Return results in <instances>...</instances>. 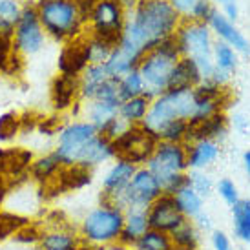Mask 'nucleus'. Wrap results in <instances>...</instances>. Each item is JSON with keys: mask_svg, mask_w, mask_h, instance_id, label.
Returning a JSON list of instances; mask_svg holds the SVG:
<instances>
[{"mask_svg": "<svg viewBox=\"0 0 250 250\" xmlns=\"http://www.w3.org/2000/svg\"><path fill=\"white\" fill-rule=\"evenodd\" d=\"M117 53L137 68L141 59L161 41L175 35L183 17L170 0H137L128 11Z\"/></svg>", "mask_w": 250, "mask_h": 250, "instance_id": "obj_1", "label": "nucleus"}, {"mask_svg": "<svg viewBox=\"0 0 250 250\" xmlns=\"http://www.w3.org/2000/svg\"><path fill=\"white\" fill-rule=\"evenodd\" d=\"M175 121H197V101H195L194 88L192 90H168L159 97L152 99L150 110L146 113L141 126L159 141L161 132Z\"/></svg>", "mask_w": 250, "mask_h": 250, "instance_id": "obj_2", "label": "nucleus"}, {"mask_svg": "<svg viewBox=\"0 0 250 250\" xmlns=\"http://www.w3.org/2000/svg\"><path fill=\"white\" fill-rule=\"evenodd\" d=\"M145 167L159 181L163 194L175 195L181 188L190 185L188 152L185 143L157 141L152 157Z\"/></svg>", "mask_w": 250, "mask_h": 250, "instance_id": "obj_3", "label": "nucleus"}, {"mask_svg": "<svg viewBox=\"0 0 250 250\" xmlns=\"http://www.w3.org/2000/svg\"><path fill=\"white\" fill-rule=\"evenodd\" d=\"M125 225V210L119 208L115 203L101 199L97 207L84 215L79 227L77 236L83 243L93 245L99 249H108L119 243V237Z\"/></svg>", "mask_w": 250, "mask_h": 250, "instance_id": "obj_4", "label": "nucleus"}, {"mask_svg": "<svg viewBox=\"0 0 250 250\" xmlns=\"http://www.w3.org/2000/svg\"><path fill=\"white\" fill-rule=\"evenodd\" d=\"M179 59L181 51L175 35L161 41L155 48H152L141 59L137 70L145 83V95L155 99L159 97L161 93L168 91L170 77H172V71Z\"/></svg>", "mask_w": 250, "mask_h": 250, "instance_id": "obj_5", "label": "nucleus"}, {"mask_svg": "<svg viewBox=\"0 0 250 250\" xmlns=\"http://www.w3.org/2000/svg\"><path fill=\"white\" fill-rule=\"evenodd\" d=\"M35 7L46 37L55 42L64 44L86 31L75 0H35Z\"/></svg>", "mask_w": 250, "mask_h": 250, "instance_id": "obj_6", "label": "nucleus"}, {"mask_svg": "<svg viewBox=\"0 0 250 250\" xmlns=\"http://www.w3.org/2000/svg\"><path fill=\"white\" fill-rule=\"evenodd\" d=\"M175 41L179 46L181 57L194 61L201 71L203 81L210 79L214 71V39L208 24L183 19L175 31Z\"/></svg>", "mask_w": 250, "mask_h": 250, "instance_id": "obj_7", "label": "nucleus"}, {"mask_svg": "<svg viewBox=\"0 0 250 250\" xmlns=\"http://www.w3.org/2000/svg\"><path fill=\"white\" fill-rule=\"evenodd\" d=\"M126 19L128 9L121 0H99L86 26H90V35L101 37L113 46H119Z\"/></svg>", "mask_w": 250, "mask_h": 250, "instance_id": "obj_8", "label": "nucleus"}, {"mask_svg": "<svg viewBox=\"0 0 250 250\" xmlns=\"http://www.w3.org/2000/svg\"><path fill=\"white\" fill-rule=\"evenodd\" d=\"M11 42H13L15 51L22 53L24 57L35 55V53H39L44 48L46 33H44L42 24L39 21L35 2H31V0H24L22 2V11L17 24H15Z\"/></svg>", "mask_w": 250, "mask_h": 250, "instance_id": "obj_9", "label": "nucleus"}, {"mask_svg": "<svg viewBox=\"0 0 250 250\" xmlns=\"http://www.w3.org/2000/svg\"><path fill=\"white\" fill-rule=\"evenodd\" d=\"M115 159H123L135 167H145L152 157L157 141L146 132L141 125L128 126L117 139L111 141Z\"/></svg>", "mask_w": 250, "mask_h": 250, "instance_id": "obj_10", "label": "nucleus"}, {"mask_svg": "<svg viewBox=\"0 0 250 250\" xmlns=\"http://www.w3.org/2000/svg\"><path fill=\"white\" fill-rule=\"evenodd\" d=\"M97 128L88 121H68L57 135L55 153L62 167H73L79 161L84 145L97 135Z\"/></svg>", "mask_w": 250, "mask_h": 250, "instance_id": "obj_11", "label": "nucleus"}, {"mask_svg": "<svg viewBox=\"0 0 250 250\" xmlns=\"http://www.w3.org/2000/svg\"><path fill=\"white\" fill-rule=\"evenodd\" d=\"M163 194L159 181L146 167H139L135 170L132 181L123 194L115 199V205L119 208H148L159 195Z\"/></svg>", "mask_w": 250, "mask_h": 250, "instance_id": "obj_12", "label": "nucleus"}, {"mask_svg": "<svg viewBox=\"0 0 250 250\" xmlns=\"http://www.w3.org/2000/svg\"><path fill=\"white\" fill-rule=\"evenodd\" d=\"M88 66H90V51H88V35L84 31L81 37L62 44L57 57V73L71 79H81Z\"/></svg>", "mask_w": 250, "mask_h": 250, "instance_id": "obj_13", "label": "nucleus"}, {"mask_svg": "<svg viewBox=\"0 0 250 250\" xmlns=\"http://www.w3.org/2000/svg\"><path fill=\"white\" fill-rule=\"evenodd\" d=\"M146 215H148L150 229L165 232V234H172L174 230H177L181 225H185L188 221L179 210V207H177L175 197L168 194H161L146 208Z\"/></svg>", "mask_w": 250, "mask_h": 250, "instance_id": "obj_14", "label": "nucleus"}, {"mask_svg": "<svg viewBox=\"0 0 250 250\" xmlns=\"http://www.w3.org/2000/svg\"><path fill=\"white\" fill-rule=\"evenodd\" d=\"M35 159V153L24 146H0V174L6 175L11 185H21L28 181L29 167Z\"/></svg>", "mask_w": 250, "mask_h": 250, "instance_id": "obj_15", "label": "nucleus"}, {"mask_svg": "<svg viewBox=\"0 0 250 250\" xmlns=\"http://www.w3.org/2000/svg\"><path fill=\"white\" fill-rule=\"evenodd\" d=\"M81 101V83L79 79L64 77L57 73L49 83V104L51 110L61 115H68L71 108Z\"/></svg>", "mask_w": 250, "mask_h": 250, "instance_id": "obj_16", "label": "nucleus"}, {"mask_svg": "<svg viewBox=\"0 0 250 250\" xmlns=\"http://www.w3.org/2000/svg\"><path fill=\"white\" fill-rule=\"evenodd\" d=\"M139 167H135L132 163L123 159H115V163L108 168L104 179H103V187H101V199L104 201L115 203L119 195L123 194L128 187V183L132 181L135 170Z\"/></svg>", "mask_w": 250, "mask_h": 250, "instance_id": "obj_17", "label": "nucleus"}, {"mask_svg": "<svg viewBox=\"0 0 250 250\" xmlns=\"http://www.w3.org/2000/svg\"><path fill=\"white\" fill-rule=\"evenodd\" d=\"M208 28L212 29V33L221 39V42L229 44L230 48H234L239 53H245V55H250V42L247 41V37L239 31V29L234 26V22H230L223 13H219L217 9L212 11L208 19Z\"/></svg>", "mask_w": 250, "mask_h": 250, "instance_id": "obj_18", "label": "nucleus"}, {"mask_svg": "<svg viewBox=\"0 0 250 250\" xmlns=\"http://www.w3.org/2000/svg\"><path fill=\"white\" fill-rule=\"evenodd\" d=\"M229 130V119L225 113H215L210 117L197 121V123H190L188 125V133L185 145H190L194 141H217L225 137V133Z\"/></svg>", "mask_w": 250, "mask_h": 250, "instance_id": "obj_19", "label": "nucleus"}, {"mask_svg": "<svg viewBox=\"0 0 250 250\" xmlns=\"http://www.w3.org/2000/svg\"><path fill=\"white\" fill-rule=\"evenodd\" d=\"M115 159V153H113V145L110 139H106L104 135L97 133L95 137H91L86 145H84L83 152L79 155L77 165L84 168H90L93 170L95 167L103 165L106 161Z\"/></svg>", "mask_w": 250, "mask_h": 250, "instance_id": "obj_20", "label": "nucleus"}, {"mask_svg": "<svg viewBox=\"0 0 250 250\" xmlns=\"http://www.w3.org/2000/svg\"><path fill=\"white\" fill-rule=\"evenodd\" d=\"M81 239L77 236V230L71 229L70 225L64 227H42V237L37 249L41 250H75Z\"/></svg>", "mask_w": 250, "mask_h": 250, "instance_id": "obj_21", "label": "nucleus"}, {"mask_svg": "<svg viewBox=\"0 0 250 250\" xmlns=\"http://www.w3.org/2000/svg\"><path fill=\"white\" fill-rule=\"evenodd\" d=\"M61 170H62V165H61L59 157L53 152H49L46 155H39L33 159L31 167H29L28 177L37 187H46L57 179Z\"/></svg>", "mask_w": 250, "mask_h": 250, "instance_id": "obj_22", "label": "nucleus"}, {"mask_svg": "<svg viewBox=\"0 0 250 250\" xmlns=\"http://www.w3.org/2000/svg\"><path fill=\"white\" fill-rule=\"evenodd\" d=\"M146 230H150V225H148V215H146L145 208L125 210V225H123L119 243L132 249L135 241L145 234Z\"/></svg>", "mask_w": 250, "mask_h": 250, "instance_id": "obj_23", "label": "nucleus"}, {"mask_svg": "<svg viewBox=\"0 0 250 250\" xmlns=\"http://www.w3.org/2000/svg\"><path fill=\"white\" fill-rule=\"evenodd\" d=\"M201 83L203 75L194 61H190L187 57H181L175 64L174 71H172L168 90H192Z\"/></svg>", "mask_w": 250, "mask_h": 250, "instance_id": "obj_24", "label": "nucleus"}, {"mask_svg": "<svg viewBox=\"0 0 250 250\" xmlns=\"http://www.w3.org/2000/svg\"><path fill=\"white\" fill-rule=\"evenodd\" d=\"M188 170H205L219 157L217 141H194L187 145Z\"/></svg>", "mask_w": 250, "mask_h": 250, "instance_id": "obj_25", "label": "nucleus"}, {"mask_svg": "<svg viewBox=\"0 0 250 250\" xmlns=\"http://www.w3.org/2000/svg\"><path fill=\"white\" fill-rule=\"evenodd\" d=\"M150 104H152V99L148 95L126 99L119 106V117L123 119L128 126H137L145 121L146 113L150 110Z\"/></svg>", "mask_w": 250, "mask_h": 250, "instance_id": "obj_26", "label": "nucleus"}, {"mask_svg": "<svg viewBox=\"0 0 250 250\" xmlns=\"http://www.w3.org/2000/svg\"><path fill=\"white\" fill-rule=\"evenodd\" d=\"M119 106L121 103H110V101H91L88 108H86V121L97 128L101 132L111 119L119 115Z\"/></svg>", "mask_w": 250, "mask_h": 250, "instance_id": "obj_27", "label": "nucleus"}, {"mask_svg": "<svg viewBox=\"0 0 250 250\" xmlns=\"http://www.w3.org/2000/svg\"><path fill=\"white\" fill-rule=\"evenodd\" d=\"M232 229L239 241L250 245V199H239L232 207Z\"/></svg>", "mask_w": 250, "mask_h": 250, "instance_id": "obj_28", "label": "nucleus"}, {"mask_svg": "<svg viewBox=\"0 0 250 250\" xmlns=\"http://www.w3.org/2000/svg\"><path fill=\"white\" fill-rule=\"evenodd\" d=\"M174 197H175V203H177L179 210L183 212V215L187 217L188 221H194L201 212H205V210H203V197L197 194L190 185L185 188H181Z\"/></svg>", "mask_w": 250, "mask_h": 250, "instance_id": "obj_29", "label": "nucleus"}, {"mask_svg": "<svg viewBox=\"0 0 250 250\" xmlns=\"http://www.w3.org/2000/svg\"><path fill=\"white\" fill-rule=\"evenodd\" d=\"M31 221L29 215L17 214L13 210H0V245L13 239L15 234Z\"/></svg>", "mask_w": 250, "mask_h": 250, "instance_id": "obj_30", "label": "nucleus"}, {"mask_svg": "<svg viewBox=\"0 0 250 250\" xmlns=\"http://www.w3.org/2000/svg\"><path fill=\"white\" fill-rule=\"evenodd\" d=\"M237 68V51L225 42H214V70L232 77Z\"/></svg>", "mask_w": 250, "mask_h": 250, "instance_id": "obj_31", "label": "nucleus"}, {"mask_svg": "<svg viewBox=\"0 0 250 250\" xmlns=\"http://www.w3.org/2000/svg\"><path fill=\"white\" fill-rule=\"evenodd\" d=\"M174 250H199V229L192 221H187L172 234Z\"/></svg>", "mask_w": 250, "mask_h": 250, "instance_id": "obj_32", "label": "nucleus"}, {"mask_svg": "<svg viewBox=\"0 0 250 250\" xmlns=\"http://www.w3.org/2000/svg\"><path fill=\"white\" fill-rule=\"evenodd\" d=\"M132 250H174V245L170 234L150 229L135 241Z\"/></svg>", "mask_w": 250, "mask_h": 250, "instance_id": "obj_33", "label": "nucleus"}, {"mask_svg": "<svg viewBox=\"0 0 250 250\" xmlns=\"http://www.w3.org/2000/svg\"><path fill=\"white\" fill-rule=\"evenodd\" d=\"M21 135V111H4L0 115V146L11 145Z\"/></svg>", "mask_w": 250, "mask_h": 250, "instance_id": "obj_34", "label": "nucleus"}, {"mask_svg": "<svg viewBox=\"0 0 250 250\" xmlns=\"http://www.w3.org/2000/svg\"><path fill=\"white\" fill-rule=\"evenodd\" d=\"M139 95H145V83H143L139 70L135 68L119 79V97L123 103L126 99L139 97Z\"/></svg>", "mask_w": 250, "mask_h": 250, "instance_id": "obj_35", "label": "nucleus"}, {"mask_svg": "<svg viewBox=\"0 0 250 250\" xmlns=\"http://www.w3.org/2000/svg\"><path fill=\"white\" fill-rule=\"evenodd\" d=\"M86 35H88V51H90V64H104L110 55L113 53V49L117 48V46H113L111 42L104 41V39H101V37H95V35H90L88 31H86Z\"/></svg>", "mask_w": 250, "mask_h": 250, "instance_id": "obj_36", "label": "nucleus"}, {"mask_svg": "<svg viewBox=\"0 0 250 250\" xmlns=\"http://www.w3.org/2000/svg\"><path fill=\"white\" fill-rule=\"evenodd\" d=\"M42 237V225L41 223L29 221L26 227H22L17 234H15L13 241L22 245V247H39Z\"/></svg>", "mask_w": 250, "mask_h": 250, "instance_id": "obj_37", "label": "nucleus"}, {"mask_svg": "<svg viewBox=\"0 0 250 250\" xmlns=\"http://www.w3.org/2000/svg\"><path fill=\"white\" fill-rule=\"evenodd\" d=\"M66 123H68L66 115L53 111L51 115H42L39 125H37V132L41 135H46V137H53V135H59V132L62 130Z\"/></svg>", "mask_w": 250, "mask_h": 250, "instance_id": "obj_38", "label": "nucleus"}, {"mask_svg": "<svg viewBox=\"0 0 250 250\" xmlns=\"http://www.w3.org/2000/svg\"><path fill=\"white\" fill-rule=\"evenodd\" d=\"M188 175H190V187L194 188L203 199L212 194L214 183H212L208 174H205V170H190V174Z\"/></svg>", "mask_w": 250, "mask_h": 250, "instance_id": "obj_39", "label": "nucleus"}, {"mask_svg": "<svg viewBox=\"0 0 250 250\" xmlns=\"http://www.w3.org/2000/svg\"><path fill=\"white\" fill-rule=\"evenodd\" d=\"M22 11L21 0H0V21L7 24H17Z\"/></svg>", "mask_w": 250, "mask_h": 250, "instance_id": "obj_40", "label": "nucleus"}, {"mask_svg": "<svg viewBox=\"0 0 250 250\" xmlns=\"http://www.w3.org/2000/svg\"><path fill=\"white\" fill-rule=\"evenodd\" d=\"M217 194H219V197H221L223 201L227 203L229 207H234L241 197H239V190H237L236 183L230 179H221L219 183H217Z\"/></svg>", "mask_w": 250, "mask_h": 250, "instance_id": "obj_41", "label": "nucleus"}, {"mask_svg": "<svg viewBox=\"0 0 250 250\" xmlns=\"http://www.w3.org/2000/svg\"><path fill=\"white\" fill-rule=\"evenodd\" d=\"M212 11H214L212 0H197V2L194 4V7L190 9L188 17H183V19L195 21V22H208Z\"/></svg>", "mask_w": 250, "mask_h": 250, "instance_id": "obj_42", "label": "nucleus"}, {"mask_svg": "<svg viewBox=\"0 0 250 250\" xmlns=\"http://www.w3.org/2000/svg\"><path fill=\"white\" fill-rule=\"evenodd\" d=\"M26 68V57L19 53V51H11V55L7 59L6 70H4V77H21Z\"/></svg>", "mask_w": 250, "mask_h": 250, "instance_id": "obj_43", "label": "nucleus"}, {"mask_svg": "<svg viewBox=\"0 0 250 250\" xmlns=\"http://www.w3.org/2000/svg\"><path fill=\"white\" fill-rule=\"evenodd\" d=\"M41 117L42 115H39V113H35V111H31V110L21 111V135L35 132Z\"/></svg>", "mask_w": 250, "mask_h": 250, "instance_id": "obj_44", "label": "nucleus"}, {"mask_svg": "<svg viewBox=\"0 0 250 250\" xmlns=\"http://www.w3.org/2000/svg\"><path fill=\"white\" fill-rule=\"evenodd\" d=\"M13 51V42L11 39L0 35V75H4V70H6L7 59Z\"/></svg>", "mask_w": 250, "mask_h": 250, "instance_id": "obj_45", "label": "nucleus"}, {"mask_svg": "<svg viewBox=\"0 0 250 250\" xmlns=\"http://www.w3.org/2000/svg\"><path fill=\"white\" fill-rule=\"evenodd\" d=\"M212 247H214V250H234L230 237L223 230H214L212 232Z\"/></svg>", "mask_w": 250, "mask_h": 250, "instance_id": "obj_46", "label": "nucleus"}, {"mask_svg": "<svg viewBox=\"0 0 250 250\" xmlns=\"http://www.w3.org/2000/svg\"><path fill=\"white\" fill-rule=\"evenodd\" d=\"M97 2L99 0H75L77 9H79L81 19L84 21V24H88L91 13H93V9H95V6H97Z\"/></svg>", "mask_w": 250, "mask_h": 250, "instance_id": "obj_47", "label": "nucleus"}, {"mask_svg": "<svg viewBox=\"0 0 250 250\" xmlns=\"http://www.w3.org/2000/svg\"><path fill=\"white\" fill-rule=\"evenodd\" d=\"M11 188H13L11 181L7 179L6 175L0 174V210H2L4 205H6L7 197H9V194H11Z\"/></svg>", "mask_w": 250, "mask_h": 250, "instance_id": "obj_48", "label": "nucleus"}, {"mask_svg": "<svg viewBox=\"0 0 250 250\" xmlns=\"http://www.w3.org/2000/svg\"><path fill=\"white\" fill-rule=\"evenodd\" d=\"M170 2H172V6L177 9V13H179L181 17H188L190 9L194 7V4L197 0H170Z\"/></svg>", "mask_w": 250, "mask_h": 250, "instance_id": "obj_49", "label": "nucleus"}, {"mask_svg": "<svg viewBox=\"0 0 250 250\" xmlns=\"http://www.w3.org/2000/svg\"><path fill=\"white\" fill-rule=\"evenodd\" d=\"M234 126H236V130L239 133H249V130H250L249 121H247L243 115H234Z\"/></svg>", "mask_w": 250, "mask_h": 250, "instance_id": "obj_50", "label": "nucleus"}, {"mask_svg": "<svg viewBox=\"0 0 250 250\" xmlns=\"http://www.w3.org/2000/svg\"><path fill=\"white\" fill-rule=\"evenodd\" d=\"M225 17L229 19L230 22H234L237 19V15H239V9H237V6H236V2H232V4H227L225 6Z\"/></svg>", "mask_w": 250, "mask_h": 250, "instance_id": "obj_51", "label": "nucleus"}, {"mask_svg": "<svg viewBox=\"0 0 250 250\" xmlns=\"http://www.w3.org/2000/svg\"><path fill=\"white\" fill-rule=\"evenodd\" d=\"M192 223H194L197 229H210V225H212V223H210V217L205 214V212H201V214L197 215Z\"/></svg>", "mask_w": 250, "mask_h": 250, "instance_id": "obj_52", "label": "nucleus"}, {"mask_svg": "<svg viewBox=\"0 0 250 250\" xmlns=\"http://www.w3.org/2000/svg\"><path fill=\"white\" fill-rule=\"evenodd\" d=\"M243 167H245V172H247V175H249V179H250V150H247V152L243 153Z\"/></svg>", "mask_w": 250, "mask_h": 250, "instance_id": "obj_53", "label": "nucleus"}, {"mask_svg": "<svg viewBox=\"0 0 250 250\" xmlns=\"http://www.w3.org/2000/svg\"><path fill=\"white\" fill-rule=\"evenodd\" d=\"M75 250H104V249H99V247H93V245H88V243H81L77 245V249Z\"/></svg>", "mask_w": 250, "mask_h": 250, "instance_id": "obj_54", "label": "nucleus"}, {"mask_svg": "<svg viewBox=\"0 0 250 250\" xmlns=\"http://www.w3.org/2000/svg\"><path fill=\"white\" fill-rule=\"evenodd\" d=\"M121 2H123V6H125L128 11H130V9H133V6L137 4V0H121Z\"/></svg>", "mask_w": 250, "mask_h": 250, "instance_id": "obj_55", "label": "nucleus"}, {"mask_svg": "<svg viewBox=\"0 0 250 250\" xmlns=\"http://www.w3.org/2000/svg\"><path fill=\"white\" fill-rule=\"evenodd\" d=\"M214 2H219L223 6H227V4H232V2H236V0H214Z\"/></svg>", "mask_w": 250, "mask_h": 250, "instance_id": "obj_56", "label": "nucleus"}, {"mask_svg": "<svg viewBox=\"0 0 250 250\" xmlns=\"http://www.w3.org/2000/svg\"><path fill=\"white\" fill-rule=\"evenodd\" d=\"M39 250H41V249H39Z\"/></svg>", "mask_w": 250, "mask_h": 250, "instance_id": "obj_57", "label": "nucleus"}]
</instances>
